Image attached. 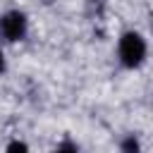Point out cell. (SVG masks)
<instances>
[{
    "mask_svg": "<svg viewBox=\"0 0 153 153\" xmlns=\"http://www.w3.org/2000/svg\"><path fill=\"white\" fill-rule=\"evenodd\" d=\"M146 57V41L134 33V31H127L122 38H120V60L124 67H139Z\"/></svg>",
    "mask_w": 153,
    "mask_h": 153,
    "instance_id": "cell-1",
    "label": "cell"
},
{
    "mask_svg": "<svg viewBox=\"0 0 153 153\" xmlns=\"http://www.w3.org/2000/svg\"><path fill=\"white\" fill-rule=\"evenodd\" d=\"M0 33L7 41H22L26 33V17L22 12H7L0 17Z\"/></svg>",
    "mask_w": 153,
    "mask_h": 153,
    "instance_id": "cell-2",
    "label": "cell"
},
{
    "mask_svg": "<svg viewBox=\"0 0 153 153\" xmlns=\"http://www.w3.org/2000/svg\"><path fill=\"white\" fill-rule=\"evenodd\" d=\"M122 153H141L139 141H136L134 136H127V139L122 141Z\"/></svg>",
    "mask_w": 153,
    "mask_h": 153,
    "instance_id": "cell-3",
    "label": "cell"
},
{
    "mask_svg": "<svg viewBox=\"0 0 153 153\" xmlns=\"http://www.w3.org/2000/svg\"><path fill=\"white\" fill-rule=\"evenodd\" d=\"M5 153H29V146H26L24 141H12Z\"/></svg>",
    "mask_w": 153,
    "mask_h": 153,
    "instance_id": "cell-4",
    "label": "cell"
},
{
    "mask_svg": "<svg viewBox=\"0 0 153 153\" xmlns=\"http://www.w3.org/2000/svg\"><path fill=\"white\" fill-rule=\"evenodd\" d=\"M55 153H76V148H74L72 143H65V146H60Z\"/></svg>",
    "mask_w": 153,
    "mask_h": 153,
    "instance_id": "cell-5",
    "label": "cell"
},
{
    "mask_svg": "<svg viewBox=\"0 0 153 153\" xmlns=\"http://www.w3.org/2000/svg\"><path fill=\"white\" fill-rule=\"evenodd\" d=\"M5 69V57H2V53H0V72Z\"/></svg>",
    "mask_w": 153,
    "mask_h": 153,
    "instance_id": "cell-6",
    "label": "cell"
}]
</instances>
